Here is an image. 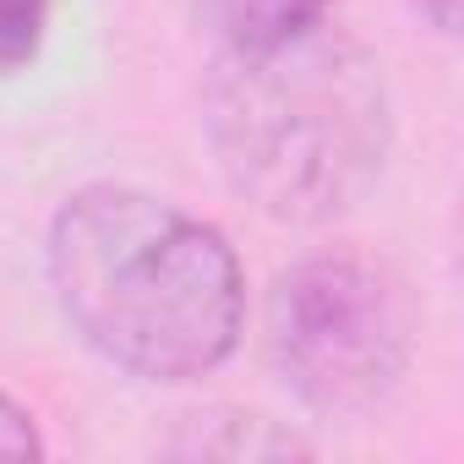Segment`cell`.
Segmentation results:
<instances>
[{
  "instance_id": "5b68a950",
  "label": "cell",
  "mask_w": 464,
  "mask_h": 464,
  "mask_svg": "<svg viewBox=\"0 0 464 464\" xmlns=\"http://www.w3.org/2000/svg\"><path fill=\"white\" fill-rule=\"evenodd\" d=\"M50 34V0H0V77L34 66Z\"/></svg>"
},
{
  "instance_id": "3957f363",
  "label": "cell",
  "mask_w": 464,
  "mask_h": 464,
  "mask_svg": "<svg viewBox=\"0 0 464 464\" xmlns=\"http://www.w3.org/2000/svg\"><path fill=\"white\" fill-rule=\"evenodd\" d=\"M268 350L312 415L355 420L399 388L410 366V312L399 285L366 257H306L285 268L268 295Z\"/></svg>"
},
{
  "instance_id": "277c9868",
  "label": "cell",
  "mask_w": 464,
  "mask_h": 464,
  "mask_svg": "<svg viewBox=\"0 0 464 464\" xmlns=\"http://www.w3.org/2000/svg\"><path fill=\"white\" fill-rule=\"evenodd\" d=\"M218 50H263L328 23L334 0H197Z\"/></svg>"
},
{
  "instance_id": "7a4b0ae2",
  "label": "cell",
  "mask_w": 464,
  "mask_h": 464,
  "mask_svg": "<svg viewBox=\"0 0 464 464\" xmlns=\"http://www.w3.org/2000/svg\"><path fill=\"white\" fill-rule=\"evenodd\" d=\"M202 121L229 186L285 224L355 208L393 142L382 66L328 23L263 50H218Z\"/></svg>"
},
{
  "instance_id": "6da1fadb",
  "label": "cell",
  "mask_w": 464,
  "mask_h": 464,
  "mask_svg": "<svg viewBox=\"0 0 464 464\" xmlns=\"http://www.w3.org/2000/svg\"><path fill=\"white\" fill-rule=\"evenodd\" d=\"M44 268L77 339L131 377L191 382L241 344L236 246L153 191L115 180L72 191L50 218Z\"/></svg>"
},
{
  "instance_id": "52a82bcc",
  "label": "cell",
  "mask_w": 464,
  "mask_h": 464,
  "mask_svg": "<svg viewBox=\"0 0 464 464\" xmlns=\"http://www.w3.org/2000/svg\"><path fill=\"white\" fill-rule=\"evenodd\" d=\"M410 6H415L437 34H459V0H410Z\"/></svg>"
},
{
  "instance_id": "8992f818",
  "label": "cell",
  "mask_w": 464,
  "mask_h": 464,
  "mask_svg": "<svg viewBox=\"0 0 464 464\" xmlns=\"http://www.w3.org/2000/svg\"><path fill=\"white\" fill-rule=\"evenodd\" d=\"M0 459H44V437L34 415L6 393H0Z\"/></svg>"
}]
</instances>
